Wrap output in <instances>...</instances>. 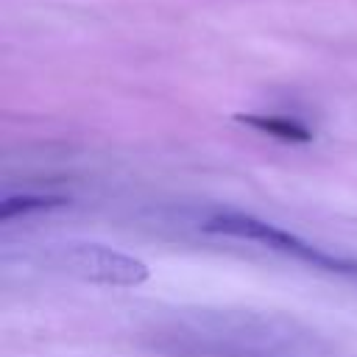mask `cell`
I'll use <instances>...</instances> for the list:
<instances>
[{
	"label": "cell",
	"mask_w": 357,
	"mask_h": 357,
	"mask_svg": "<svg viewBox=\"0 0 357 357\" xmlns=\"http://www.w3.org/2000/svg\"><path fill=\"white\" fill-rule=\"evenodd\" d=\"M53 259L75 279L100 287H139L151 276L142 259L106 243H64L53 251Z\"/></svg>",
	"instance_id": "2"
},
{
	"label": "cell",
	"mask_w": 357,
	"mask_h": 357,
	"mask_svg": "<svg viewBox=\"0 0 357 357\" xmlns=\"http://www.w3.org/2000/svg\"><path fill=\"white\" fill-rule=\"evenodd\" d=\"M234 120L265 134V137L282 139V142H310L312 139V131L301 120L287 117V114H234Z\"/></svg>",
	"instance_id": "3"
},
{
	"label": "cell",
	"mask_w": 357,
	"mask_h": 357,
	"mask_svg": "<svg viewBox=\"0 0 357 357\" xmlns=\"http://www.w3.org/2000/svg\"><path fill=\"white\" fill-rule=\"evenodd\" d=\"M70 204L61 195H36V192H25V195H8L0 204V220H14L20 215L28 212H39V209H53V206H64Z\"/></svg>",
	"instance_id": "4"
},
{
	"label": "cell",
	"mask_w": 357,
	"mask_h": 357,
	"mask_svg": "<svg viewBox=\"0 0 357 357\" xmlns=\"http://www.w3.org/2000/svg\"><path fill=\"white\" fill-rule=\"evenodd\" d=\"M201 229L206 234H218V237H234V240H248V243H259L262 248H271L282 257H290L296 262H304L310 268L318 271H329V273H357V262L335 257L318 245H312L310 240L245 212H218L212 218H206L201 223Z\"/></svg>",
	"instance_id": "1"
}]
</instances>
